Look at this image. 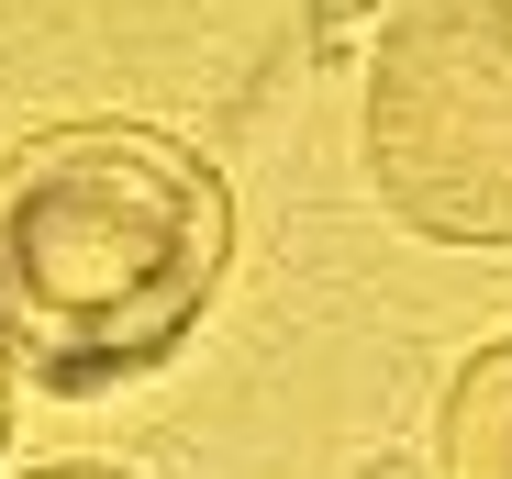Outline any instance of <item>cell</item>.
<instances>
[{"label":"cell","mask_w":512,"mask_h":479,"mask_svg":"<svg viewBox=\"0 0 512 479\" xmlns=\"http://www.w3.org/2000/svg\"><path fill=\"white\" fill-rule=\"evenodd\" d=\"M368 190L423 246H512V0H401L368 45Z\"/></svg>","instance_id":"7a4b0ae2"},{"label":"cell","mask_w":512,"mask_h":479,"mask_svg":"<svg viewBox=\"0 0 512 479\" xmlns=\"http://www.w3.org/2000/svg\"><path fill=\"white\" fill-rule=\"evenodd\" d=\"M234 268L223 168L145 112H78L0 156V357L56 402L156 379Z\"/></svg>","instance_id":"6da1fadb"},{"label":"cell","mask_w":512,"mask_h":479,"mask_svg":"<svg viewBox=\"0 0 512 479\" xmlns=\"http://www.w3.org/2000/svg\"><path fill=\"white\" fill-rule=\"evenodd\" d=\"M23 479H134V468H90V457H56V468H23Z\"/></svg>","instance_id":"277c9868"},{"label":"cell","mask_w":512,"mask_h":479,"mask_svg":"<svg viewBox=\"0 0 512 479\" xmlns=\"http://www.w3.org/2000/svg\"><path fill=\"white\" fill-rule=\"evenodd\" d=\"M435 479H512V335H490L435 402Z\"/></svg>","instance_id":"3957f363"},{"label":"cell","mask_w":512,"mask_h":479,"mask_svg":"<svg viewBox=\"0 0 512 479\" xmlns=\"http://www.w3.org/2000/svg\"><path fill=\"white\" fill-rule=\"evenodd\" d=\"M0 446H12V357H0Z\"/></svg>","instance_id":"5b68a950"}]
</instances>
